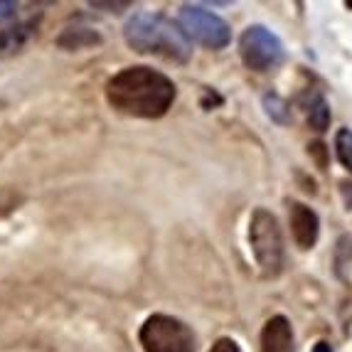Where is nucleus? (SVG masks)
Returning <instances> with one entry per match:
<instances>
[{
    "label": "nucleus",
    "mask_w": 352,
    "mask_h": 352,
    "mask_svg": "<svg viewBox=\"0 0 352 352\" xmlns=\"http://www.w3.org/2000/svg\"><path fill=\"white\" fill-rule=\"evenodd\" d=\"M106 101L126 116L160 118L175 101V84L158 69L129 67L109 79Z\"/></svg>",
    "instance_id": "obj_1"
},
{
    "label": "nucleus",
    "mask_w": 352,
    "mask_h": 352,
    "mask_svg": "<svg viewBox=\"0 0 352 352\" xmlns=\"http://www.w3.org/2000/svg\"><path fill=\"white\" fill-rule=\"evenodd\" d=\"M124 37L129 47L141 54H153L180 65L192 57V42L180 30V25L158 12H135L126 23Z\"/></svg>",
    "instance_id": "obj_2"
},
{
    "label": "nucleus",
    "mask_w": 352,
    "mask_h": 352,
    "mask_svg": "<svg viewBox=\"0 0 352 352\" xmlns=\"http://www.w3.org/2000/svg\"><path fill=\"white\" fill-rule=\"evenodd\" d=\"M249 241L258 269L266 278H276L283 269V236L276 217L269 210H254L249 222Z\"/></svg>",
    "instance_id": "obj_3"
},
{
    "label": "nucleus",
    "mask_w": 352,
    "mask_h": 352,
    "mask_svg": "<svg viewBox=\"0 0 352 352\" xmlns=\"http://www.w3.org/2000/svg\"><path fill=\"white\" fill-rule=\"evenodd\" d=\"M141 345L146 352H195V333L173 316H151L141 328Z\"/></svg>",
    "instance_id": "obj_4"
},
{
    "label": "nucleus",
    "mask_w": 352,
    "mask_h": 352,
    "mask_svg": "<svg viewBox=\"0 0 352 352\" xmlns=\"http://www.w3.org/2000/svg\"><path fill=\"white\" fill-rule=\"evenodd\" d=\"M177 25L188 35V40H195L210 50H222L232 40L229 25L219 15L205 10L202 6H182L177 15Z\"/></svg>",
    "instance_id": "obj_5"
},
{
    "label": "nucleus",
    "mask_w": 352,
    "mask_h": 352,
    "mask_svg": "<svg viewBox=\"0 0 352 352\" xmlns=\"http://www.w3.org/2000/svg\"><path fill=\"white\" fill-rule=\"evenodd\" d=\"M239 54L241 62L254 72H269L281 65L283 45L271 30L261 25H252L239 37Z\"/></svg>",
    "instance_id": "obj_6"
},
{
    "label": "nucleus",
    "mask_w": 352,
    "mask_h": 352,
    "mask_svg": "<svg viewBox=\"0 0 352 352\" xmlns=\"http://www.w3.org/2000/svg\"><path fill=\"white\" fill-rule=\"evenodd\" d=\"M318 232H320V222H318L316 212L305 207L303 202H291V234H294L296 244L300 249L316 247Z\"/></svg>",
    "instance_id": "obj_7"
},
{
    "label": "nucleus",
    "mask_w": 352,
    "mask_h": 352,
    "mask_svg": "<svg viewBox=\"0 0 352 352\" xmlns=\"http://www.w3.org/2000/svg\"><path fill=\"white\" fill-rule=\"evenodd\" d=\"M261 352H294V330L283 316L266 320L261 330Z\"/></svg>",
    "instance_id": "obj_8"
},
{
    "label": "nucleus",
    "mask_w": 352,
    "mask_h": 352,
    "mask_svg": "<svg viewBox=\"0 0 352 352\" xmlns=\"http://www.w3.org/2000/svg\"><path fill=\"white\" fill-rule=\"evenodd\" d=\"M32 23H0V52H12V50H20L23 42L32 35Z\"/></svg>",
    "instance_id": "obj_9"
},
{
    "label": "nucleus",
    "mask_w": 352,
    "mask_h": 352,
    "mask_svg": "<svg viewBox=\"0 0 352 352\" xmlns=\"http://www.w3.org/2000/svg\"><path fill=\"white\" fill-rule=\"evenodd\" d=\"M101 37L99 32L89 28H67L62 35L57 37V45L65 50H82V47H91V45H99Z\"/></svg>",
    "instance_id": "obj_10"
},
{
    "label": "nucleus",
    "mask_w": 352,
    "mask_h": 352,
    "mask_svg": "<svg viewBox=\"0 0 352 352\" xmlns=\"http://www.w3.org/2000/svg\"><path fill=\"white\" fill-rule=\"evenodd\" d=\"M305 116H308V124L316 131H325L330 126V106L328 101L320 94L313 91L311 99L305 101Z\"/></svg>",
    "instance_id": "obj_11"
},
{
    "label": "nucleus",
    "mask_w": 352,
    "mask_h": 352,
    "mask_svg": "<svg viewBox=\"0 0 352 352\" xmlns=\"http://www.w3.org/2000/svg\"><path fill=\"white\" fill-rule=\"evenodd\" d=\"M335 153H338V160L342 163V168L352 173V131L340 129L335 135Z\"/></svg>",
    "instance_id": "obj_12"
},
{
    "label": "nucleus",
    "mask_w": 352,
    "mask_h": 352,
    "mask_svg": "<svg viewBox=\"0 0 352 352\" xmlns=\"http://www.w3.org/2000/svg\"><path fill=\"white\" fill-rule=\"evenodd\" d=\"M335 266H338V274L345 278V269L352 271V236H340L338 239V247H335Z\"/></svg>",
    "instance_id": "obj_13"
},
{
    "label": "nucleus",
    "mask_w": 352,
    "mask_h": 352,
    "mask_svg": "<svg viewBox=\"0 0 352 352\" xmlns=\"http://www.w3.org/2000/svg\"><path fill=\"white\" fill-rule=\"evenodd\" d=\"M264 106H266V113H269L274 121H278V124H288V118H291L288 116V106L278 94H266Z\"/></svg>",
    "instance_id": "obj_14"
},
{
    "label": "nucleus",
    "mask_w": 352,
    "mask_h": 352,
    "mask_svg": "<svg viewBox=\"0 0 352 352\" xmlns=\"http://www.w3.org/2000/svg\"><path fill=\"white\" fill-rule=\"evenodd\" d=\"M20 205H23V195L18 188H0V219L8 217Z\"/></svg>",
    "instance_id": "obj_15"
},
{
    "label": "nucleus",
    "mask_w": 352,
    "mask_h": 352,
    "mask_svg": "<svg viewBox=\"0 0 352 352\" xmlns=\"http://www.w3.org/2000/svg\"><path fill=\"white\" fill-rule=\"evenodd\" d=\"M308 153L318 160V168H325V165H328V153H325L323 143H311V146H308Z\"/></svg>",
    "instance_id": "obj_16"
},
{
    "label": "nucleus",
    "mask_w": 352,
    "mask_h": 352,
    "mask_svg": "<svg viewBox=\"0 0 352 352\" xmlns=\"http://www.w3.org/2000/svg\"><path fill=\"white\" fill-rule=\"evenodd\" d=\"M210 352H241V350L232 338H222V340H217L214 345H212Z\"/></svg>",
    "instance_id": "obj_17"
},
{
    "label": "nucleus",
    "mask_w": 352,
    "mask_h": 352,
    "mask_svg": "<svg viewBox=\"0 0 352 352\" xmlns=\"http://www.w3.org/2000/svg\"><path fill=\"white\" fill-rule=\"evenodd\" d=\"M131 6H133V3H129V0H124V3H101V0L91 3V8H104V10H109V12H121Z\"/></svg>",
    "instance_id": "obj_18"
},
{
    "label": "nucleus",
    "mask_w": 352,
    "mask_h": 352,
    "mask_svg": "<svg viewBox=\"0 0 352 352\" xmlns=\"http://www.w3.org/2000/svg\"><path fill=\"white\" fill-rule=\"evenodd\" d=\"M15 10H18L15 3H0V23H8V20L15 18Z\"/></svg>",
    "instance_id": "obj_19"
},
{
    "label": "nucleus",
    "mask_w": 352,
    "mask_h": 352,
    "mask_svg": "<svg viewBox=\"0 0 352 352\" xmlns=\"http://www.w3.org/2000/svg\"><path fill=\"white\" fill-rule=\"evenodd\" d=\"M313 352H333V350H330L328 342H318V345L313 347Z\"/></svg>",
    "instance_id": "obj_20"
}]
</instances>
